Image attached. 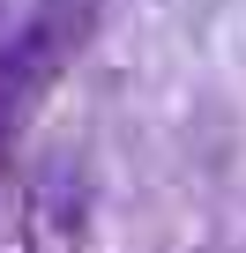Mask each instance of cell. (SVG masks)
I'll list each match as a JSON object with an SVG mask.
<instances>
[{
	"instance_id": "cell-1",
	"label": "cell",
	"mask_w": 246,
	"mask_h": 253,
	"mask_svg": "<svg viewBox=\"0 0 246 253\" xmlns=\"http://www.w3.org/2000/svg\"><path fill=\"white\" fill-rule=\"evenodd\" d=\"M104 0H30L23 23L0 38V142L52 97V82L90 52Z\"/></svg>"
},
{
	"instance_id": "cell-2",
	"label": "cell",
	"mask_w": 246,
	"mask_h": 253,
	"mask_svg": "<svg viewBox=\"0 0 246 253\" xmlns=\"http://www.w3.org/2000/svg\"><path fill=\"white\" fill-rule=\"evenodd\" d=\"M90 231V194L75 164H45L23 186V253H82Z\"/></svg>"
}]
</instances>
